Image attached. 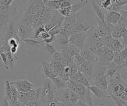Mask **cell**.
Masks as SVG:
<instances>
[{
  "mask_svg": "<svg viewBox=\"0 0 127 106\" xmlns=\"http://www.w3.org/2000/svg\"><path fill=\"white\" fill-rule=\"evenodd\" d=\"M42 73L46 78L50 80L59 76L58 72L55 70L52 64L51 63L45 62V61L42 63Z\"/></svg>",
  "mask_w": 127,
  "mask_h": 106,
  "instance_id": "cell-7",
  "label": "cell"
},
{
  "mask_svg": "<svg viewBox=\"0 0 127 106\" xmlns=\"http://www.w3.org/2000/svg\"><path fill=\"white\" fill-rule=\"evenodd\" d=\"M7 55V59H8V66L9 69H15L16 61H17V57L16 55H13L10 52H5Z\"/></svg>",
  "mask_w": 127,
  "mask_h": 106,
  "instance_id": "cell-23",
  "label": "cell"
},
{
  "mask_svg": "<svg viewBox=\"0 0 127 106\" xmlns=\"http://www.w3.org/2000/svg\"><path fill=\"white\" fill-rule=\"evenodd\" d=\"M0 106H10V105L7 100L4 98L2 101V102H0Z\"/></svg>",
  "mask_w": 127,
  "mask_h": 106,
  "instance_id": "cell-39",
  "label": "cell"
},
{
  "mask_svg": "<svg viewBox=\"0 0 127 106\" xmlns=\"http://www.w3.org/2000/svg\"><path fill=\"white\" fill-rule=\"evenodd\" d=\"M8 44L9 45L10 48L12 47H16V48H20V44L17 41V40H16L15 38H11L8 41Z\"/></svg>",
  "mask_w": 127,
  "mask_h": 106,
  "instance_id": "cell-32",
  "label": "cell"
},
{
  "mask_svg": "<svg viewBox=\"0 0 127 106\" xmlns=\"http://www.w3.org/2000/svg\"><path fill=\"white\" fill-rule=\"evenodd\" d=\"M51 37V35L48 34V32H44V33H42V34L39 36V38H41L42 41H45V40H46V39H48V38H49Z\"/></svg>",
  "mask_w": 127,
  "mask_h": 106,
  "instance_id": "cell-38",
  "label": "cell"
},
{
  "mask_svg": "<svg viewBox=\"0 0 127 106\" xmlns=\"http://www.w3.org/2000/svg\"><path fill=\"white\" fill-rule=\"evenodd\" d=\"M103 24H104V30H105L106 33L108 35H111L113 33L114 29H115V26L109 24L108 22L104 20V22H103Z\"/></svg>",
  "mask_w": 127,
  "mask_h": 106,
  "instance_id": "cell-27",
  "label": "cell"
},
{
  "mask_svg": "<svg viewBox=\"0 0 127 106\" xmlns=\"http://www.w3.org/2000/svg\"><path fill=\"white\" fill-rule=\"evenodd\" d=\"M127 31V27H119L118 25L115 26L114 31L112 34V36L114 39H118L120 40L121 38H123L126 32Z\"/></svg>",
  "mask_w": 127,
  "mask_h": 106,
  "instance_id": "cell-18",
  "label": "cell"
},
{
  "mask_svg": "<svg viewBox=\"0 0 127 106\" xmlns=\"http://www.w3.org/2000/svg\"><path fill=\"white\" fill-rule=\"evenodd\" d=\"M76 106H90L89 105H87V103H85L84 102L81 101V100H80V101L76 103Z\"/></svg>",
  "mask_w": 127,
  "mask_h": 106,
  "instance_id": "cell-41",
  "label": "cell"
},
{
  "mask_svg": "<svg viewBox=\"0 0 127 106\" xmlns=\"http://www.w3.org/2000/svg\"><path fill=\"white\" fill-rule=\"evenodd\" d=\"M120 17H121V15L118 12H107V13L105 14L104 20L108 22L109 24L115 26L119 23Z\"/></svg>",
  "mask_w": 127,
  "mask_h": 106,
  "instance_id": "cell-14",
  "label": "cell"
},
{
  "mask_svg": "<svg viewBox=\"0 0 127 106\" xmlns=\"http://www.w3.org/2000/svg\"><path fill=\"white\" fill-rule=\"evenodd\" d=\"M107 47L114 52H121L124 48V45L122 44L121 41L118 40V39H113V41L110 42Z\"/></svg>",
  "mask_w": 127,
  "mask_h": 106,
  "instance_id": "cell-15",
  "label": "cell"
},
{
  "mask_svg": "<svg viewBox=\"0 0 127 106\" xmlns=\"http://www.w3.org/2000/svg\"><path fill=\"white\" fill-rule=\"evenodd\" d=\"M43 3L45 4L46 6L52 10L58 11L60 9V5H61L63 0H42Z\"/></svg>",
  "mask_w": 127,
  "mask_h": 106,
  "instance_id": "cell-17",
  "label": "cell"
},
{
  "mask_svg": "<svg viewBox=\"0 0 127 106\" xmlns=\"http://www.w3.org/2000/svg\"><path fill=\"white\" fill-rule=\"evenodd\" d=\"M44 32H45V26H41V27H37V28H36L34 31V37H33V39L39 38V36Z\"/></svg>",
  "mask_w": 127,
  "mask_h": 106,
  "instance_id": "cell-30",
  "label": "cell"
},
{
  "mask_svg": "<svg viewBox=\"0 0 127 106\" xmlns=\"http://www.w3.org/2000/svg\"><path fill=\"white\" fill-rule=\"evenodd\" d=\"M63 17L58 11L48 8L42 0H31L27 4L25 13L19 21L33 31L48 24H58Z\"/></svg>",
  "mask_w": 127,
  "mask_h": 106,
  "instance_id": "cell-1",
  "label": "cell"
},
{
  "mask_svg": "<svg viewBox=\"0 0 127 106\" xmlns=\"http://www.w3.org/2000/svg\"><path fill=\"white\" fill-rule=\"evenodd\" d=\"M88 89H89L90 91L95 94V97L99 100L104 98H110L109 94H108V93L107 91H103V90H101V89H100V88L96 87V86L91 85Z\"/></svg>",
  "mask_w": 127,
  "mask_h": 106,
  "instance_id": "cell-13",
  "label": "cell"
},
{
  "mask_svg": "<svg viewBox=\"0 0 127 106\" xmlns=\"http://www.w3.org/2000/svg\"><path fill=\"white\" fill-rule=\"evenodd\" d=\"M43 41H37L35 39L33 38H27V39H24V40L22 41L21 45L20 46V51H24V50L27 49V48H32L34 47H36L38 44H40L41 43H43Z\"/></svg>",
  "mask_w": 127,
  "mask_h": 106,
  "instance_id": "cell-10",
  "label": "cell"
},
{
  "mask_svg": "<svg viewBox=\"0 0 127 106\" xmlns=\"http://www.w3.org/2000/svg\"><path fill=\"white\" fill-rule=\"evenodd\" d=\"M62 91H63V93L59 94V98H56L55 101L62 102L68 104L71 106H76V103L80 100V97L77 95L76 93L69 90L68 88L64 89V90H62Z\"/></svg>",
  "mask_w": 127,
  "mask_h": 106,
  "instance_id": "cell-3",
  "label": "cell"
},
{
  "mask_svg": "<svg viewBox=\"0 0 127 106\" xmlns=\"http://www.w3.org/2000/svg\"><path fill=\"white\" fill-rule=\"evenodd\" d=\"M63 20H64V17L59 22V24L55 26L53 28L48 32V34L50 35L51 36L56 37V36H57V35H59L60 34V32H61V31H62V25H63Z\"/></svg>",
  "mask_w": 127,
  "mask_h": 106,
  "instance_id": "cell-24",
  "label": "cell"
},
{
  "mask_svg": "<svg viewBox=\"0 0 127 106\" xmlns=\"http://www.w3.org/2000/svg\"><path fill=\"white\" fill-rule=\"evenodd\" d=\"M99 106H106V105H104L102 102H101V101H100V104H99Z\"/></svg>",
  "mask_w": 127,
  "mask_h": 106,
  "instance_id": "cell-44",
  "label": "cell"
},
{
  "mask_svg": "<svg viewBox=\"0 0 127 106\" xmlns=\"http://www.w3.org/2000/svg\"><path fill=\"white\" fill-rule=\"evenodd\" d=\"M91 5L95 10V12L97 15V18L101 20V22H104V18H105V13L101 9V7L97 4L96 1H91Z\"/></svg>",
  "mask_w": 127,
  "mask_h": 106,
  "instance_id": "cell-20",
  "label": "cell"
},
{
  "mask_svg": "<svg viewBox=\"0 0 127 106\" xmlns=\"http://www.w3.org/2000/svg\"><path fill=\"white\" fill-rule=\"evenodd\" d=\"M120 55H121V56L123 57V59L127 63V46L124 47L123 50L120 52Z\"/></svg>",
  "mask_w": 127,
  "mask_h": 106,
  "instance_id": "cell-37",
  "label": "cell"
},
{
  "mask_svg": "<svg viewBox=\"0 0 127 106\" xmlns=\"http://www.w3.org/2000/svg\"><path fill=\"white\" fill-rule=\"evenodd\" d=\"M45 48L51 56H52V55L57 52V49L56 48L55 45H53V44H45Z\"/></svg>",
  "mask_w": 127,
  "mask_h": 106,
  "instance_id": "cell-28",
  "label": "cell"
},
{
  "mask_svg": "<svg viewBox=\"0 0 127 106\" xmlns=\"http://www.w3.org/2000/svg\"><path fill=\"white\" fill-rule=\"evenodd\" d=\"M10 83L14 85L15 87L16 88V90L20 92L27 93V92H29L31 90L36 89L34 83L30 82L27 80H18L16 81L10 82Z\"/></svg>",
  "mask_w": 127,
  "mask_h": 106,
  "instance_id": "cell-5",
  "label": "cell"
},
{
  "mask_svg": "<svg viewBox=\"0 0 127 106\" xmlns=\"http://www.w3.org/2000/svg\"><path fill=\"white\" fill-rule=\"evenodd\" d=\"M56 102H57V106H71V105H69L68 104L62 102H57V101H56Z\"/></svg>",
  "mask_w": 127,
  "mask_h": 106,
  "instance_id": "cell-42",
  "label": "cell"
},
{
  "mask_svg": "<svg viewBox=\"0 0 127 106\" xmlns=\"http://www.w3.org/2000/svg\"><path fill=\"white\" fill-rule=\"evenodd\" d=\"M79 70L82 72L83 74L85 76V77L88 80V81L90 82L91 85L92 82V78L94 76V71H93V64L90 63L88 62H86L84 63H83L80 66H78Z\"/></svg>",
  "mask_w": 127,
  "mask_h": 106,
  "instance_id": "cell-8",
  "label": "cell"
},
{
  "mask_svg": "<svg viewBox=\"0 0 127 106\" xmlns=\"http://www.w3.org/2000/svg\"><path fill=\"white\" fill-rule=\"evenodd\" d=\"M87 41V33L73 32L69 38V45L74 46L80 50H83L85 47Z\"/></svg>",
  "mask_w": 127,
  "mask_h": 106,
  "instance_id": "cell-4",
  "label": "cell"
},
{
  "mask_svg": "<svg viewBox=\"0 0 127 106\" xmlns=\"http://www.w3.org/2000/svg\"><path fill=\"white\" fill-rule=\"evenodd\" d=\"M17 33L18 36L21 41L27 38H33L34 37V31H33L28 27L25 26L24 24L18 22L17 24Z\"/></svg>",
  "mask_w": 127,
  "mask_h": 106,
  "instance_id": "cell-6",
  "label": "cell"
},
{
  "mask_svg": "<svg viewBox=\"0 0 127 106\" xmlns=\"http://www.w3.org/2000/svg\"><path fill=\"white\" fill-rule=\"evenodd\" d=\"M80 55L87 61V62L90 63H92V64H93V63H95L98 62V60H99V58L96 55L93 54L92 52H89V51H88V50H87V49L80 50Z\"/></svg>",
  "mask_w": 127,
  "mask_h": 106,
  "instance_id": "cell-12",
  "label": "cell"
},
{
  "mask_svg": "<svg viewBox=\"0 0 127 106\" xmlns=\"http://www.w3.org/2000/svg\"><path fill=\"white\" fill-rule=\"evenodd\" d=\"M91 26L87 24L84 21H76L73 29V32H84L87 33L91 29Z\"/></svg>",
  "mask_w": 127,
  "mask_h": 106,
  "instance_id": "cell-16",
  "label": "cell"
},
{
  "mask_svg": "<svg viewBox=\"0 0 127 106\" xmlns=\"http://www.w3.org/2000/svg\"><path fill=\"white\" fill-rule=\"evenodd\" d=\"M106 69L98 70L93 76L91 84L99 87L103 91H107L108 85V79L105 73Z\"/></svg>",
  "mask_w": 127,
  "mask_h": 106,
  "instance_id": "cell-2",
  "label": "cell"
},
{
  "mask_svg": "<svg viewBox=\"0 0 127 106\" xmlns=\"http://www.w3.org/2000/svg\"><path fill=\"white\" fill-rule=\"evenodd\" d=\"M69 37L59 35L56 36V39H55V43H56V46H57V51L61 52L65 48H67L69 45Z\"/></svg>",
  "mask_w": 127,
  "mask_h": 106,
  "instance_id": "cell-9",
  "label": "cell"
},
{
  "mask_svg": "<svg viewBox=\"0 0 127 106\" xmlns=\"http://www.w3.org/2000/svg\"><path fill=\"white\" fill-rule=\"evenodd\" d=\"M48 106H57V102L56 101L52 102L48 105Z\"/></svg>",
  "mask_w": 127,
  "mask_h": 106,
  "instance_id": "cell-43",
  "label": "cell"
},
{
  "mask_svg": "<svg viewBox=\"0 0 127 106\" xmlns=\"http://www.w3.org/2000/svg\"><path fill=\"white\" fill-rule=\"evenodd\" d=\"M88 2H90L87 1V0H84V1L82 0V1H80L78 3L72 5L71 6H70V10H71L72 15H73V14H76Z\"/></svg>",
  "mask_w": 127,
  "mask_h": 106,
  "instance_id": "cell-22",
  "label": "cell"
},
{
  "mask_svg": "<svg viewBox=\"0 0 127 106\" xmlns=\"http://www.w3.org/2000/svg\"><path fill=\"white\" fill-rule=\"evenodd\" d=\"M70 80L76 82V83H79V84H80V85L84 86L87 88H89V87L91 86L90 82L88 81V80L85 77V76L83 74L80 70L78 71V72H77L75 76L71 77Z\"/></svg>",
  "mask_w": 127,
  "mask_h": 106,
  "instance_id": "cell-11",
  "label": "cell"
},
{
  "mask_svg": "<svg viewBox=\"0 0 127 106\" xmlns=\"http://www.w3.org/2000/svg\"><path fill=\"white\" fill-rule=\"evenodd\" d=\"M73 61H74V63L76 65L77 67L86 62V60L83 58L80 54H77L76 55H75V56L73 57Z\"/></svg>",
  "mask_w": 127,
  "mask_h": 106,
  "instance_id": "cell-29",
  "label": "cell"
},
{
  "mask_svg": "<svg viewBox=\"0 0 127 106\" xmlns=\"http://www.w3.org/2000/svg\"><path fill=\"white\" fill-rule=\"evenodd\" d=\"M0 62H2V59H1V52H0Z\"/></svg>",
  "mask_w": 127,
  "mask_h": 106,
  "instance_id": "cell-45",
  "label": "cell"
},
{
  "mask_svg": "<svg viewBox=\"0 0 127 106\" xmlns=\"http://www.w3.org/2000/svg\"><path fill=\"white\" fill-rule=\"evenodd\" d=\"M115 2L119 7L122 8L127 5V0H115Z\"/></svg>",
  "mask_w": 127,
  "mask_h": 106,
  "instance_id": "cell-36",
  "label": "cell"
},
{
  "mask_svg": "<svg viewBox=\"0 0 127 106\" xmlns=\"http://www.w3.org/2000/svg\"><path fill=\"white\" fill-rule=\"evenodd\" d=\"M1 59H2V62L4 63L5 68L6 70H9V66H8V59H7V55L5 54V52H2L1 53Z\"/></svg>",
  "mask_w": 127,
  "mask_h": 106,
  "instance_id": "cell-34",
  "label": "cell"
},
{
  "mask_svg": "<svg viewBox=\"0 0 127 106\" xmlns=\"http://www.w3.org/2000/svg\"><path fill=\"white\" fill-rule=\"evenodd\" d=\"M126 66H110V67L107 68L106 70H105V73H106V76L108 78H111V77H113L115 74L117 73L119 71H120L123 68H124Z\"/></svg>",
  "mask_w": 127,
  "mask_h": 106,
  "instance_id": "cell-21",
  "label": "cell"
},
{
  "mask_svg": "<svg viewBox=\"0 0 127 106\" xmlns=\"http://www.w3.org/2000/svg\"><path fill=\"white\" fill-rule=\"evenodd\" d=\"M5 98L9 102L11 101V84L9 80L5 82Z\"/></svg>",
  "mask_w": 127,
  "mask_h": 106,
  "instance_id": "cell-26",
  "label": "cell"
},
{
  "mask_svg": "<svg viewBox=\"0 0 127 106\" xmlns=\"http://www.w3.org/2000/svg\"><path fill=\"white\" fill-rule=\"evenodd\" d=\"M72 5H73V4H72V2L70 1H68V0H63L62 4H61V5H60V9H66V8H69V7L71 6Z\"/></svg>",
  "mask_w": 127,
  "mask_h": 106,
  "instance_id": "cell-35",
  "label": "cell"
},
{
  "mask_svg": "<svg viewBox=\"0 0 127 106\" xmlns=\"http://www.w3.org/2000/svg\"><path fill=\"white\" fill-rule=\"evenodd\" d=\"M52 59L53 60H56V61H58V62H60L62 63L63 62V55L61 52H56V53H55L53 55H52Z\"/></svg>",
  "mask_w": 127,
  "mask_h": 106,
  "instance_id": "cell-31",
  "label": "cell"
},
{
  "mask_svg": "<svg viewBox=\"0 0 127 106\" xmlns=\"http://www.w3.org/2000/svg\"><path fill=\"white\" fill-rule=\"evenodd\" d=\"M112 62L116 65V66H126V62L123 59V57L121 56L120 52H115L114 56H113V60Z\"/></svg>",
  "mask_w": 127,
  "mask_h": 106,
  "instance_id": "cell-25",
  "label": "cell"
},
{
  "mask_svg": "<svg viewBox=\"0 0 127 106\" xmlns=\"http://www.w3.org/2000/svg\"><path fill=\"white\" fill-rule=\"evenodd\" d=\"M78 71H79L78 67H77L75 63H73L70 66V78L73 77V76H75L77 72H78Z\"/></svg>",
  "mask_w": 127,
  "mask_h": 106,
  "instance_id": "cell-33",
  "label": "cell"
},
{
  "mask_svg": "<svg viewBox=\"0 0 127 106\" xmlns=\"http://www.w3.org/2000/svg\"><path fill=\"white\" fill-rule=\"evenodd\" d=\"M51 80L53 83L54 87H56V89L58 91H62L67 88V83H66V82H65L60 76H57Z\"/></svg>",
  "mask_w": 127,
  "mask_h": 106,
  "instance_id": "cell-19",
  "label": "cell"
},
{
  "mask_svg": "<svg viewBox=\"0 0 127 106\" xmlns=\"http://www.w3.org/2000/svg\"><path fill=\"white\" fill-rule=\"evenodd\" d=\"M19 48H16V47H12L10 48V52L12 53L13 55H16V53H17Z\"/></svg>",
  "mask_w": 127,
  "mask_h": 106,
  "instance_id": "cell-40",
  "label": "cell"
}]
</instances>
